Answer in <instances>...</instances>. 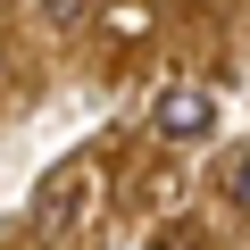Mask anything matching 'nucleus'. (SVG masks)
Returning <instances> with one entry per match:
<instances>
[{"label":"nucleus","mask_w":250,"mask_h":250,"mask_svg":"<svg viewBox=\"0 0 250 250\" xmlns=\"http://www.w3.org/2000/svg\"><path fill=\"white\" fill-rule=\"evenodd\" d=\"M92 217H100V167H92V159H59V167L34 184V233H42L50 250H83Z\"/></svg>","instance_id":"nucleus-1"},{"label":"nucleus","mask_w":250,"mask_h":250,"mask_svg":"<svg viewBox=\"0 0 250 250\" xmlns=\"http://www.w3.org/2000/svg\"><path fill=\"white\" fill-rule=\"evenodd\" d=\"M225 200H233V208H250V150H233V159H225Z\"/></svg>","instance_id":"nucleus-4"},{"label":"nucleus","mask_w":250,"mask_h":250,"mask_svg":"<svg viewBox=\"0 0 250 250\" xmlns=\"http://www.w3.org/2000/svg\"><path fill=\"white\" fill-rule=\"evenodd\" d=\"M208 125H217V108H208L200 92H175V100H159V134H167V142H200Z\"/></svg>","instance_id":"nucleus-2"},{"label":"nucleus","mask_w":250,"mask_h":250,"mask_svg":"<svg viewBox=\"0 0 250 250\" xmlns=\"http://www.w3.org/2000/svg\"><path fill=\"white\" fill-rule=\"evenodd\" d=\"M83 9H92V0H42V25H50V34H75Z\"/></svg>","instance_id":"nucleus-3"}]
</instances>
